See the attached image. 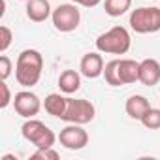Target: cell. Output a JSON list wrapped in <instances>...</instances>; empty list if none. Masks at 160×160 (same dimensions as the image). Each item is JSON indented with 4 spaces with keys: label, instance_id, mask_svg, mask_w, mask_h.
<instances>
[{
    "label": "cell",
    "instance_id": "cell-1",
    "mask_svg": "<svg viewBox=\"0 0 160 160\" xmlns=\"http://www.w3.org/2000/svg\"><path fill=\"white\" fill-rule=\"evenodd\" d=\"M43 72V57L38 49H25L19 53L15 62V79L25 89L38 85Z\"/></svg>",
    "mask_w": 160,
    "mask_h": 160
},
{
    "label": "cell",
    "instance_id": "cell-2",
    "mask_svg": "<svg viewBox=\"0 0 160 160\" xmlns=\"http://www.w3.org/2000/svg\"><path fill=\"white\" fill-rule=\"evenodd\" d=\"M130 45H132L130 32L121 25L106 30L96 38V49L106 55H126L130 51Z\"/></svg>",
    "mask_w": 160,
    "mask_h": 160
},
{
    "label": "cell",
    "instance_id": "cell-3",
    "mask_svg": "<svg viewBox=\"0 0 160 160\" xmlns=\"http://www.w3.org/2000/svg\"><path fill=\"white\" fill-rule=\"evenodd\" d=\"M128 25L138 34H154L160 30V8L156 6H141L132 10Z\"/></svg>",
    "mask_w": 160,
    "mask_h": 160
},
{
    "label": "cell",
    "instance_id": "cell-4",
    "mask_svg": "<svg viewBox=\"0 0 160 160\" xmlns=\"http://www.w3.org/2000/svg\"><path fill=\"white\" fill-rule=\"evenodd\" d=\"M21 134L23 138L32 143L36 149H43V147H53L55 141L58 139V136H55V132L42 121L38 119H27L21 126Z\"/></svg>",
    "mask_w": 160,
    "mask_h": 160
},
{
    "label": "cell",
    "instance_id": "cell-5",
    "mask_svg": "<svg viewBox=\"0 0 160 160\" xmlns=\"http://www.w3.org/2000/svg\"><path fill=\"white\" fill-rule=\"evenodd\" d=\"M51 21L55 25V28L58 32H73L79 23H81V12H79L77 4H60L53 10L51 13Z\"/></svg>",
    "mask_w": 160,
    "mask_h": 160
},
{
    "label": "cell",
    "instance_id": "cell-6",
    "mask_svg": "<svg viewBox=\"0 0 160 160\" xmlns=\"http://www.w3.org/2000/svg\"><path fill=\"white\" fill-rule=\"evenodd\" d=\"M96 117V108L92 102L85 98H68L66 113L62 115V121L75 122V124H87Z\"/></svg>",
    "mask_w": 160,
    "mask_h": 160
},
{
    "label": "cell",
    "instance_id": "cell-7",
    "mask_svg": "<svg viewBox=\"0 0 160 160\" xmlns=\"http://www.w3.org/2000/svg\"><path fill=\"white\" fill-rule=\"evenodd\" d=\"M58 141L64 149L68 151H81L89 145V134L83 128V124H75V122H68V126H64L58 134Z\"/></svg>",
    "mask_w": 160,
    "mask_h": 160
},
{
    "label": "cell",
    "instance_id": "cell-8",
    "mask_svg": "<svg viewBox=\"0 0 160 160\" xmlns=\"http://www.w3.org/2000/svg\"><path fill=\"white\" fill-rule=\"evenodd\" d=\"M13 108H15V113L19 117H23V119H34L40 113V109L43 108V104H42V100L38 98L36 92L25 89V91L15 92V96H13Z\"/></svg>",
    "mask_w": 160,
    "mask_h": 160
},
{
    "label": "cell",
    "instance_id": "cell-9",
    "mask_svg": "<svg viewBox=\"0 0 160 160\" xmlns=\"http://www.w3.org/2000/svg\"><path fill=\"white\" fill-rule=\"evenodd\" d=\"M104 58L100 55V51H92V53H85L79 60V72L87 79H96L100 75H104Z\"/></svg>",
    "mask_w": 160,
    "mask_h": 160
},
{
    "label": "cell",
    "instance_id": "cell-10",
    "mask_svg": "<svg viewBox=\"0 0 160 160\" xmlns=\"http://www.w3.org/2000/svg\"><path fill=\"white\" fill-rule=\"evenodd\" d=\"M139 83L145 87L160 83V62L156 58H143L139 62Z\"/></svg>",
    "mask_w": 160,
    "mask_h": 160
},
{
    "label": "cell",
    "instance_id": "cell-11",
    "mask_svg": "<svg viewBox=\"0 0 160 160\" xmlns=\"http://www.w3.org/2000/svg\"><path fill=\"white\" fill-rule=\"evenodd\" d=\"M27 17L32 21V23H43L51 17L53 10H51V4L49 0H28L27 2Z\"/></svg>",
    "mask_w": 160,
    "mask_h": 160
},
{
    "label": "cell",
    "instance_id": "cell-12",
    "mask_svg": "<svg viewBox=\"0 0 160 160\" xmlns=\"http://www.w3.org/2000/svg\"><path fill=\"white\" fill-rule=\"evenodd\" d=\"M119 81L121 85H132L139 81V62L132 58H121L119 60Z\"/></svg>",
    "mask_w": 160,
    "mask_h": 160
},
{
    "label": "cell",
    "instance_id": "cell-13",
    "mask_svg": "<svg viewBox=\"0 0 160 160\" xmlns=\"http://www.w3.org/2000/svg\"><path fill=\"white\" fill-rule=\"evenodd\" d=\"M151 108V102L141 96V94H132L126 104H124V111L130 119H136V121H141V117L147 113V109Z\"/></svg>",
    "mask_w": 160,
    "mask_h": 160
},
{
    "label": "cell",
    "instance_id": "cell-14",
    "mask_svg": "<svg viewBox=\"0 0 160 160\" xmlns=\"http://www.w3.org/2000/svg\"><path fill=\"white\" fill-rule=\"evenodd\" d=\"M81 87V72L75 70H64L58 75V89L64 94H73Z\"/></svg>",
    "mask_w": 160,
    "mask_h": 160
},
{
    "label": "cell",
    "instance_id": "cell-15",
    "mask_svg": "<svg viewBox=\"0 0 160 160\" xmlns=\"http://www.w3.org/2000/svg\"><path fill=\"white\" fill-rule=\"evenodd\" d=\"M66 108H68V98L58 92H51L43 100V109L57 119H62V115L66 113Z\"/></svg>",
    "mask_w": 160,
    "mask_h": 160
},
{
    "label": "cell",
    "instance_id": "cell-16",
    "mask_svg": "<svg viewBox=\"0 0 160 160\" xmlns=\"http://www.w3.org/2000/svg\"><path fill=\"white\" fill-rule=\"evenodd\" d=\"M132 6V0H104V10L109 17L124 15Z\"/></svg>",
    "mask_w": 160,
    "mask_h": 160
},
{
    "label": "cell",
    "instance_id": "cell-17",
    "mask_svg": "<svg viewBox=\"0 0 160 160\" xmlns=\"http://www.w3.org/2000/svg\"><path fill=\"white\" fill-rule=\"evenodd\" d=\"M104 79L111 87H121V81H119V58L109 60L104 66Z\"/></svg>",
    "mask_w": 160,
    "mask_h": 160
},
{
    "label": "cell",
    "instance_id": "cell-18",
    "mask_svg": "<svg viewBox=\"0 0 160 160\" xmlns=\"http://www.w3.org/2000/svg\"><path fill=\"white\" fill-rule=\"evenodd\" d=\"M139 122L147 130H158L160 128V108H149Z\"/></svg>",
    "mask_w": 160,
    "mask_h": 160
},
{
    "label": "cell",
    "instance_id": "cell-19",
    "mask_svg": "<svg viewBox=\"0 0 160 160\" xmlns=\"http://www.w3.org/2000/svg\"><path fill=\"white\" fill-rule=\"evenodd\" d=\"M12 40H13V32L10 27L2 25L0 27V53H6L12 45Z\"/></svg>",
    "mask_w": 160,
    "mask_h": 160
},
{
    "label": "cell",
    "instance_id": "cell-20",
    "mask_svg": "<svg viewBox=\"0 0 160 160\" xmlns=\"http://www.w3.org/2000/svg\"><path fill=\"white\" fill-rule=\"evenodd\" d=\"M58 151H55L53 147H43V149H36V152L30 156L32 160H58Z\"/></svg>",
    "mask_w": 160,
    "mask_h": 160
},
{
    "label": "cell",
    "instance_id": "cell-21",
    "mask_svg": "<svg viewBox=\"0 0 160 160\" xmlns=\"http://www.w3.org/2000/svg\"><path fill=\"white\" fill-rule=\"evenodd\" d=\"M10 75H12V60H10L8 55L2 53V57H0V79L6 81Z\"/></svg>",
    "mask_w": 160,
    "mask_h": 160
},
{
    "label": "cell",
    "instance_id": "cell-22",
    "mask_svg": "<svg viewBox=\"0 0 160 160\" xmlns=\"http://www.w3.org/2000/svg\"><path fill=\"white\" fill-rule=\"evenodd\" d=\"M0 91H2V100H0V108L6 109L10 104H13V98H12V92H10V87L8 83L2 79V83H0Z\"/></svg>",
    "mask_w": 160,
    "mask_h": 160
},
{
    "label": "cell",
    "instance_id": "cell-23",
    "mask_svg": "<svg viewBox=\"0 0 160 160\" xmlns=\"http://www.w3.org/2000/svg\"><path fill=\"white\" fill-rule=\"evenodd\" d=\"M72 2L77 6H83V8H96L102 0H72Z\"/></svg>",
    "mask_w": 160,
    "mask_h": 160
},
{
    "label": "cell",
    "instance_id": "cell-24",
    "mask_svg": "<svg viewBox=\"0 0 160 160\" xmlns=\"http://www.w3.org/2000/svg\"><path fill=\"white\" fill-rule=\"evenodd\" d=\"M21 2H28V0H21Z\"/></svg>",
    "mask_w": 160,
    "mask_h": 160
}]
</instances>
